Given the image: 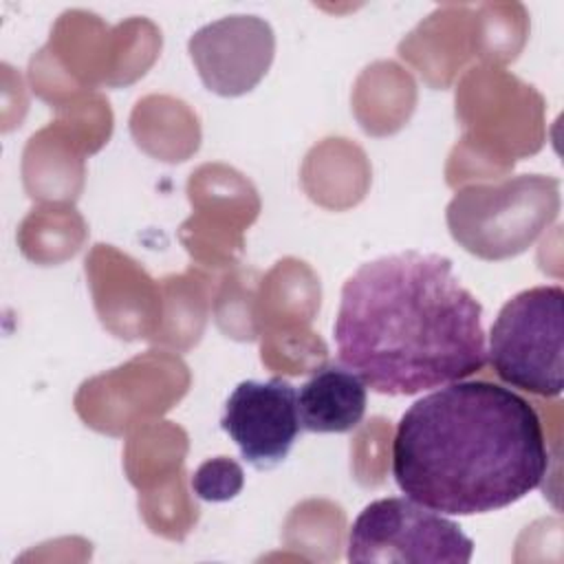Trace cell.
I'll return each mask as SVG.
<instances>
[{
	"instance_id": "cell-1",
	"label": "cell",
	"mask_w": 564,
	"mask_h": 564,
	"mask_svg": "<svg viewBox=\"0 0 564 564\" xmlns=\"http://www.w3.org/2000/svg\"><path fill=\"white\" fill-rule=\"evenodd\" d=\"M339 361L370 390L410 397L487 364L482 306L438 253L364 262L341 286L333 324Z\"/></svg>"
},
{
	"instance_id": "cell-2",
	"label": "cell",
	"mask_w": 564,
	"mask_h": 564,
	"mask_svg": "<svg viewBox=\"0 0 564 564\" xmlns=\"http://www.w3.org/2000/svg\"><path fill=\"white\" fill-rule=\"evenodd\" d=\"M546 434L533 403L471 379L416 399L392 438V476L410 500L447 516L505 509L549 474Z\"/></svg>"
},
{
	"instance_id": "cell-3",
	"label": "cell",
	"mask_w": 564,
	"mask_h": 564,
	"mask_svg": "<svg viewBox=\"0 0 564 564\" xmlns=\"http://www.w3.org/2000/svg\"><path fill=\"white\" fill-rule=\"evenodd\" d=\"M557 189L560 181L542 174L467 187L447 207L452 236L480 258L516 256L557 216Z\"/></svg>"
},
{
	"instance_id": "cell-4",
	"label": "cell",
	"mask_w": 564,
	"mask_h": 564,
	"mask_svg": "<svg viewBox=\"0 0 564 564\" xmlns=\"http://www.w3.org/2000/svg\"><path fill=\"white\" fill-rule=\"evenodd\" d=\"M560 284L531 286L505 302L489 330L487 359L500 381L538 397L564 388Z\"/></svg>"
},
{
	"instance_id": "cell-5",
	"label": "cell",
	"mask_w": 564,
	"mask_h": 564,
	"mask_svg": "<svg viewBox=\"0 0 564 564\" xmlns=\"http://www.w3.org/2000/svg\"><path fill=\"white\" fill-rule=\"evenodd\" d=\"M471 555L474 542L456 522L408 496L366 505L350 527L346 553L350 562L370 564H467Z\"/></svg>"
},
{
	"instance_id": "cell-6",
	"label": "cell",
	"mask_w": 564,
	"mask_h": 564,
	"mask_svg": "<svg viewBox=\"0 0 564 564\" xmlns=\"http://www.w3.org/2000/svg\"><path fill=\"white\" fill-rule=\"evenodd\" d=\"M220 427L249 465L271 469L289 456L300 434L297 392L280 377L240 381L225 401Z\"/></svg>"
},
{
	"instance_id": "cell-7",
	"label": "cell",
	"mask_w": 564,
	"mask_h": 564,
	"mask_svg": "<svg viewBox=\"0 0 564 564\" xmlns=\"http://www.w3.org/2000/svg\"><path fill=\"white\" fill-rule=\"evenodd\" d=\"M189 53L209 90L242 95L260 82L271 64L273 33L253 15H231L196 31Z\"/></svg>"
},
{
	"instance_id": "cell-8",
	"label": "cell",
	"mask_w": 564,
	"mask_h": 564,
	"mask_svg": "<svg viewBox=\"0 0 564 564\" xmlns=\"http://www.w3.org/2000/svg\"><path fill=\"white\" fill-rule=\"evenodd\" d=\"M366 383L346 366L328 364L300 386L297 412L308 432L339 434L355 430L366 414Z\"/></svg>"
},
{
	"instance_id": "cell-9",
	"label": "cell",
	"mask_w": 564,
	"mask_h": 564,
	"mask_svg": "<svg viewBox=\"0 0 564 564\" xmlns=\"http://www.w3.org/2000/svg\"><path fill=\"white\" fill-rule=\"evenodd\" d=\"M192 487L196 496L203 500H212V502L229 500L242 487V469L225 456L207 460L198 467L192 480Z\"/></svg>"
}]
</instances>
